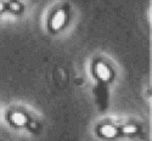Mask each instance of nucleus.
<instances>
[{"label": "nucleus", "instance_id": "1", "mask_svg": "<svg viewBox=\"0 0 152 141\" xmlns=\"http://www.w3.org/2000/svg\"><path fill=\"white\" fill-rule=\"evenodd\" d=\"M95 75L97 77V78L100 80H102V82H107L111 79V77H112V73H111V69L105 65V63H96L95 65Z\"/></svg>", "mask_w": 152, "mask_h": 141}, {"label": "nucleus", "instance_id": "2", "mask_svg": "<svg viewBox=\"0 0 152 141\" xmlns=\"http://www.w3.org/2000/svg\"><path fill=\"white\" fill-rule=\"evenodd\" d=\"M65 20H66V14L63 11H58V12H56V14L53 16L51 22H50V26H51V28L54 31H57V29H60L63 26Z\"/></svg>", "mask_w": 152, "mask_h": 141}, {"label": "nucleus", "instance_id": "3", "mask_svg": "<svg viewBox=\"0 0 152 141\" xmlns=\"http://www.w3.org/2000/svg\"><path fill=\"white\" fill-rule=\"evenodd\" d=\"M10 121L12 122V124H15L17 126H21V125H24L27 123V117L21 112H15V113L11 114Z\"/></svg>", "mask_w": 152, "mask_h": 141}, {"label": "nucleus", "instance_id": "4", "mask_svg": "<svg viewBox=\"0 0 152 141\" xmlns=\"http://www.w3.org/2000/svg\"><path fill=\"white\" fill-rule=\"evenodd\" d=\"M117 134V130H116V128L115 126H112V125H104L102 128H101V135L107 137V139H111L113 136H116Z\"/></svg>", "mask_w": 152, "mask_h": 141}, {"label": "nucleus", "instance_id": "5", "mask_svg": "<svg viewBox=\"0 0 152 141\" xmlns=\"http://www.w3.org/2000/svg\"><path fill=\"white\" fill-rule=\"evenodd\" d=\"M124 133H128V134H133V133H135L136 132V128L135 126H133V125H126V126H124Z\"/></svg>", "mask_w": 152, "mask_h": 141}, {"label": "nucleus", "instance_id": "6", "mask_svg": "<svg viewBox=\"0 0 152 141\" xmlns=\"http://www.w3.org/2000/svg\"><path fill=\"white\" fill-rule=\"evenodd\" d=\"M3 9H4V5H3V3H1V1H0V12L3 11Z\"/></svg>", "mask_w": 152, "mask_h": 141}]
</instances>
